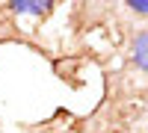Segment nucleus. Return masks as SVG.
Here are the masks:
<instances>
[{
    "label": "nucleus",
    "mask_w": 148,
    "mask_h": 133,
    "mask_svg": "<svg viewBox=\"0 0 148 133\" xmlns=\"http://www.w3.org/2000/svg\"><path fill=\"white\" fill-rule=\"evenodd\" d=\"M125 6L130 12H136V15H148V0H127Z\"/></svg>",
    "instance_id": "obj_3"
},
{
    "label": "nucleus",
    "mask_w": 148,
    "mask_h": 133,
    "mask_svg": "<svg viewBox=\"0 0 148 133\" xmlns=\"http://www.w3.org/2000/svg\"><path fill=\"white\" fill-rule=\"evenodd\" d=\"M130 59H133V65H136L139 71L148 74V30L133 35V42H130Z\"/></svg>",
    "instance_id": "obj_1"
},
{
    "label": "nucleus",
    "mask_w": 148,
    "mask_h": 133,
    "mask_svg": "<svg viewBox=\"0 0 148 133\" xmlns=\"http://www.w3.org/2000/svg\"><path fill=\"white\" fill-rule=\"evenodd\" d=\"M51 0H12L9 9L15 15H47L51 12Z\"/></svg>",
    "instance_id": "obj_2"
}]
</instances>
